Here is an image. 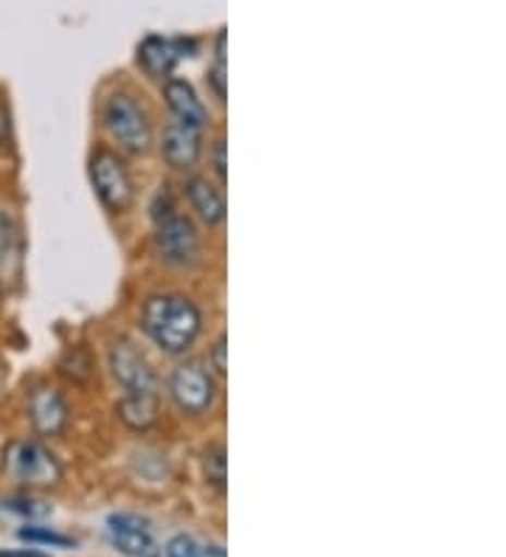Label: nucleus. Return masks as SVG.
Returning <instances> with one entry per match:
<instances>
[{
    "instance_id": "18",
    "label": "nucleus",
    "mask_w": 506,
    "mask_h": 557,
    "mask_svg": "<svg viewBox=\"0 0 506 557\" xmlns=\"http://www.w3.org/2000/svg\"><path fill=\"white\" fill-rule=\"evenodd\" d=\"M206 82L209 90L220 104H225V88H229V69H225V28H220V35L214 40V60L206 69Z\"/></svg>"
},
{
    "instance_id": "20",
    "label": "nucleus",
    "mask_w": 506,
    "mask_h": 557,
    "mask_svg": "<svg viewBox=\"0 0 506 557\" xmlns=\"http://www.w3.org/2000/svg\"><path fill=\"white\" fill-rule=\"evenodd\" d=\"M202 158H206L209 175L225 189V184H229V144H225V133H217L214 138H209Z\"/></svg>"
},
{
    "instance_id": "26",
    "label": "nucleus",
    "mask_w": 506,
    "mask_h": 557,
    "mask_svg": "<svg viewBox=\"0 0 506 557\" xmlns=\"http://www.w3.org/2000/svg\"><path fill=\"white\" fill-rule=\"evenodd\" d=\"M7 299H9V290H7V282L0 278V315L7 310Z\"/></svg>"
},
{
    "instance_id": "7",
    "label": "nucleus",
    "mask_w": 506,
    "mask_h": 557,
    "mask_svg": "<svg viewBox=\"0 0 506 557\" xmlns=\"http://www.w3.org/2000/svg\"><path fill=\"white\" fill-rule=\"evenodd\" d=\"M108 372L122 388V395H161V377H158L152 360L144 355V349L127 335H110L108 349Z\"/></svg>"
},
{
    "instance_id": "24",
    "label": "nucleus",
    "mask_w": 506,
    "mask_h": 557,
    "mask_svg": "<svg viewBox=\"0 0 506 557\" xmlns=\"http://www.w3.org/2000/svg\"><path fill=\"white\" fill-rule=\"evenodd\" d=\"M12 141V113H9V102L0 94V150Z\"/></svg>"
},
{
    "instance_id": "15",
    "label": "nucleus",
    "mask_w": 506,
    "mask_h": 557,
    "mask_svg": "<svg viewBox=\"0 0 506 557\" xmlns=\"http://www.w3.org/2000/svg\"><path fill=\"white\" fill-rule=\"evenodd\" d=\"M23 262V234L17 214L0 200V278H9Z\"/></svg>"
},
{
    "instance_id": "3",
    "label": "nucleus",
    "mask_w": 506,
    "mask_h": 557,
    "mask_svg": "<svg viewBox=\"0 0 506 557\" xmlns=\"http://www.w3.org/2000/svg\"><path fill=\"white\" fill-rule=\"evenodd\" d=\"M99 124L110 138V147L122 156L144 158L156 150V119L141 96L127 85H119L101 96Z\"/></svg>"
},
{
    "instance_id": "23",
    "label": "nucleus",
    "mask_w": 506,
    "mask_h": 557,
    "mask_svg": "<svg viewBox=\"0 0 506 557\" xmlns=\"http://www.w3.org/2000/svg\"><path fill=\"white\" fill-rule=\"evenodd\" d=\"M206 367L211 369L217 381L225 383V374H229V335L220 333L214 341L209 344V352H206V360H202Z\"/></svg>"
},
{
    "instance_id": "2",
    "label": "nucleus",
    "mask_w": 506,
    "mask_h": 557,
    "mask_svg": "<svg viewBox=\"0 0 506 557\" xmlns=\"http://www.w3.org/2000/svg\"><path fill=\"white\" fill-rule=\"evenodd\" d=\"M147 211L152 223V253L163 268L195 271L197 265H202L206 259L202 228L186 211L175 186H158Z\"/></svg>"
},
{
    "instance_id": "8",
    "label": "nucleus",
    "mask_w": 506,
    "mask_h": 557,
    "mask_svg": "<svg viewBox=\"0 0 506 557\" xmlns=\"http://www.w3.org/2000/svg\"><path fill=\"white\" fill-rule=\"evenodd\" d=\"M26 420L34 436L40 440H62L71 429V406L60 386L40 381L26 392Z\"/></svg>"
},
{
    "instance_id": "19",
    "label": "nucleus",
    "mask_w": 506,
    "mask_h": 557,
    "mask_svg": "<svg viewBox=\"0 0 506 557\" xmlns=\"http://www.w3.org/2000/svg\"><path fill=\"white\" fill-rule=\"evenodd\" d=\"M17 537L32 546H51V549H74L76 541L65 532H57L51 527H40V523H26L17 530Z\"/></svg>"
},
{
    "instance_id": "25",
    "label": "nucleus",
    "mask_w": 506,
    "mask_h": 557,
    "mask_svg": "<svg viewBox=\"0 0 506 557\" xmlns=\"http://www.w3.org/2000/svg\"><path fill=\"white\" fill-rule=\"evenodd\" d=\"M0 557H46L34 549H0Z\"/></svg>"
},
{
    "instance_id": "9",
    "label": "nucleus",
    "mask_w": 506,
    "mask_h": 557,
    "mask_svg": "<svg viewBox=\"0 0 506 557\" xmlns=\"http://www.w3.org/2000/svg\"><path fill=\"white\" fill-rule=\"evenodd\" d=\"M177 195L189 206V214L197 220V225L209 228V232L223 228L225 218H229V203H225V189L214 177L197 170L189 172V175H183Z\"/></svg>"
},
{
    "instance_id": "1",
    "label": "nucleus",
    "mask_w": 506,
    "mask_h": 557,
    "mask_svg": "<svg viewBox=\"0 0 506 557\" xmlns=\"http://www.w3.org/2000/svg\"><path fill=\"white\" fill-rule=\"evenodd\" d=\"M135 326L149 347H156L166 358L181 360L200 344L206 333V313L192 293L161 287L138 301Z\"/></svg>"
},
{
    "instance_id": "5",
    "label": "nucleus",
    "mask_w": 506,
    "mask_h": 557,
    "mask_svg": "<svg viewBox=\"0 0 506 557\" xmlns=\"http://www.w3.org/2000/svg\"><path fill=\"white\" fill-rule=\"evenodd\" d=\"M88 177L96 200L110 218H124L135 206L138 186H135L133 166L127 156L113 150L110 144H96L88 156Z\"/></svg>"
},
{
    "instance_id": "4",
    "label": "nucleus",
    "mask_w": 506,
    "mask_h": 557,
    "mask_svg": "<svg viewBox=\"0 0 506 557\" xmlns=\"http://www.w3.org/2000/svg\"><path fill=\"white\" fill-rule=\"evenodd\" d=\"M166 397L175 408V414L189 422H206L217 411V403L223 395V383L217 381L211 369L197 358H181L169 369Z\"/></svg>"
},
{
    "instance_id": "6",
    "label": "nucleus",
    "mask_w": 506,
    "mask_h": 557,
    "mask_svg": "<svg viewBox=\"0 0 506 557\" xmlns=\"http://www.w3.org/2000/svg\"><path fill=\"white\" fill-rule=\"evenodd\" d=\"M3 468H7V476L28 493L57 487L65 476L60 456L48 448V442L40 436H21L9 442Z\"/></svg>"
},
{
    "instance_id": "22",
    "label": "nucleus",
    "mask_w": 506,
    "mask_h": 557,
    "mask_svg": "<svg viewBox=\"0 0 506 557\" xmlns=\"http://www.w3.org/2000/svg\"><path fill=\"white\" fill-rule=\"evenodd\" d=\"M0 504H3V510L14 512V516H21V518H28V521H37V518H42V516H48V512H51V507H48V504H42V502H37V498H34L28 490H23L21 496L3 498Z\"/></svg>"
},
{
    "instance_id": "11",
    "label": "nucleus",
    "mask_w": 506,
    "mask_h": 557,
    "mask_svg": "<svg viewBox=\"0 0 506 557\" xmlns=\"http://www.w3.org/2000/svg\"><path fill=\"white\" fill-rule=\"evenodd\" d=\"M197 40L192 37H161V35H149L138 42V51H135V62L138 69L144 71L147 79L166 82L169 76H175L177 62L183 57H195Z\"/></svg>"
},
{
    "instance_id": "10",
    "label": "nucleus",
    "mask_w": 506,
    "mask_h": 557,
    "mask_svg": "<svg viewBox=\"0 0 506 557\" xmlns=\"http://www.w3.org/2000/svg\"><path fill=\"white\" fill-rule=\"evenodd\" d=\"M156 150L161 161L177 175H189L200 166L202 150H206V133L192 129L186 124L169 119L156 136Z\"/></svg>"
},
{
    "instance_id": "14",
    "label": "nucleus",
    "mask_w": 506,
    "mask_h": 557,
    "mask_svg": "<svg viewBox=\"0 0 506 557\" xmlns=\"http://www.w3.org/2000/svg\"><path fill=\"white\" fill-rule=\"evenodd\" d=\"M115 414L129 431L144 434L161 420V395H122L115 403Z\"/></svg>"
},
{
    "instance_id": "12",
    "label": "nucleus",
    "mask_w": 506,
    "mask_h": 557,
    "mask_svg": "<svg viewBox=\"0 0 506 557\" xmlns=\"http://www.w3.org/2000/svg\"><path fill=\"white\" fill-rule=\"evenodd\" d=\"M108 537L113 549L127 557H161V544L152 535L147 518L135 512H113L108 516Z\"/></svg>"
},
{
    "instance_id": "21",
    "label": "nucleus",
    "mask_w": 506,
    "mask_h": 557,
    "mask_svg": "<svg viewBox=\"0 0 506 557\" xmlns=\"http://www.w3.org/2000/svg\"><path fill=\"white\" fill-rule=\"evenodd\" d=\"M60 372L76 386H85L94 377V358L85 349H67L65 358L60 360Z\"/></svg>"
},
{
    "instance_id": "16",
    "label": "nucleus",
    "mask_w": 506,
    "mask_h": 557,
    "mask_svg": "<svg viewBox=\"0 0 506 557\" xmlns=\"http://www.w3.org/2000/svg\"><path fill=\"white\" fill-rule=\"evenodd\" d=\"M163 557H225L223 546L206 544L197 535L189 532H177L166 541V546H161Z\"/></svg>"
},
{
    "instance_id": "13",
    "label": "nucleus",
    "mask_w": 506,
    "mask_h": 557,
    "mask_svg": "<svg viewBox=\"0 0 506 557\" xmlns=\"http://www.w3.org/2000/svg\"><path fill=\"white\" fill-rule=\"evenodd\" d=\"M161 96L169 116L175 119V122L186 124L192 129H200V133H206L211 127V110L206 108V102H202L200 94H197V88L189 79L169 76L161 85Z\"/></svg>"
},
{
    "instance_id": "17",
    "label": "nucleus",
    "mask_w": 506,
    "mask_h": 557,
    "mask_svg": "<svg viewBox=\"0 0 506 557\" xmlns=\"http://www.w3.org/2000/svg\"><path fill=\"white\" fill-rule=\"evenodd\" d=\"M202 479L206 484L217 490V493H225V482H229V459H225V445L223 442H214L202 454Z\"/></svg>"
}]
</instances>
